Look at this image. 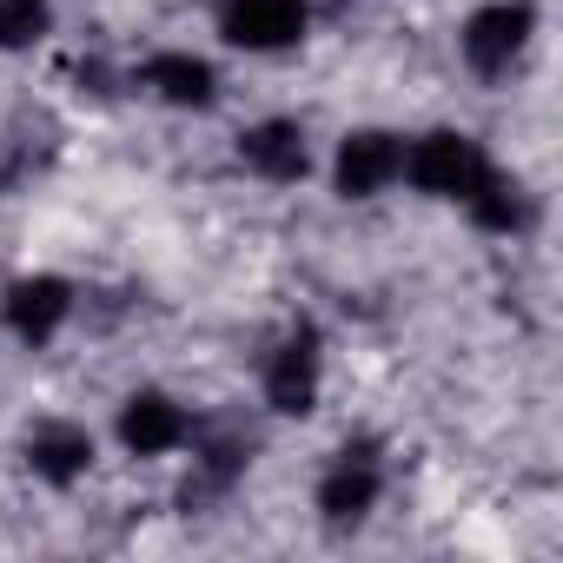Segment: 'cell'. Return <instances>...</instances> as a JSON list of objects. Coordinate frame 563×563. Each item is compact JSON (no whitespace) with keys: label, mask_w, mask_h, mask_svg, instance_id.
Here are the masks:
<instances>
[{"label":"cell","mask_w":563,"mask_h":563,"mask_svg":"<svg viewBox=\"0 0 563 563\" xmlns=\"http://www.w3.org/2000/svg\"><path fill=\"white\" fill-rule=\"evenodd\" d=\"M405 173H411V186L431 192V199H471V192L490 179V159H484L477 140H464V133H424V140L405 153Z\"/></svg>","instance_id":"cell-1"},{"label":"cell","mask_w":563,"mask_h":563,"mask_svg":"<svg viewBox=\"0 0 563 563\" xmlns=\"http://www.w3.org/2000/svg\"><path fill=\"white\" fill-rule=\"evenodd\" d=\"M219 34L232 47H252V54L292 47L306 34V0H225V8H219Z\"/></svg>","instance_id":"cell-2"},{"label":"cell","mask_w":563,"mask_h":563,"mask_svg":"<svg viewBox=\"0 0 563 563\" xmlns=\"http://www.w3.org/2000/svg\"><path fill=\"white\" fill-rule=\"evenodd\" d=\"M523 41H530V8H523V0H497V8L471 14V27H464V60H471L477 74H504V67L523 54Z\"/></svg>","instance_id":"cell-3"},{"label":"cell","mask_w":563,"mask_h":563,"mask_svg":"<svg viewBox=\"0 0 563 563\" xmlns=\"http://www.w3.org/2000/svg\"><path fill=\"white\" fill-rule=\"evenodd\" d=\"M398 173H405V146H398L391 133H352V140L339 146V192H345V199H372V192H385Z\"/></svg>","instance_id":"cell-4"},{"label":"cell","mask_w":563,"mask_h":563,"mask_svg":"<svg viewBox=\"0 0 563 563\" xmlns=\"http://www.w3.org/2000/svg\"><path fill=\"white\" fill-rule=\"evenodd\" d=\"M265 398H272V411H312V398H319V339L312 332H292L272 352Z\"/></svg>","instance_id":"cell-5"},{"label":"cell","mask_w":563,"mask_h":563,"mask_svg":"<svg viewBox=\"0 0 563 563\" xmlns=\"http://www.w3.org/2000/svg\"><path fill=\"white\" fill-rule=\"evenodd\" d=\"M120 438H126L133 457H159V451H179V444L192 438V424H186V411H179L173 398L140 391V398H126V411H120Z\"/></svg>","instance_id":"cell-6"},{"label":"cell","mask_w":563,"mask_h":563,"mask_svg":"<svg viewBox=\"0 0 563 563\" xmlns=\"http://www.w3.org/2000/svg\"><path fill=\"white\" fill-rule=\"evenodd\" d=\"M372 504H378V457H372V444H358V451L345 444L339 464H332V477L319 484V510L332 523H358Z\"/></svg>","instance_id":"cell-7"},{"label":"cell","mask_w":563,"mask_h":563,"mask_svg":"<svg viewBox=\"0 0 563 563\" xmlns=\"http://www.w3.org/2000/svg\"><path fill=\"white\" fill-rule=\"evenodd\" d=\"M67 312H74L67 278H21V286L8 292V325H14V339H27V345H47Z\"/></svg>","instance_id":"cell-8"},{"label":"cell","mask_w":563,"mask_h":563,"mask_svg":"<svg viewBox=\"0 0 563 563\" xmlns=\"http://www.w3.org/2000/svg\"><path fill=\"white\" fill-rule=\"evenodd\" d=\"M239 159L252 166V173H265V179H306V133L292 126V120H265V126H252L245 140H239Z\"/></svg>","instance_id":"cell-9"},{"label":"cell","mask_w":563,"mask_h":563,"mask_svg":"<svg viewBox=\"0 0 563 563\" xmlns=\"http://www.w3.org/2000/svg\"><path fill=\"white\" fill-rule=\"evenodd\" d=\"M27 464L47 477V484H74L87 464H93V438L80 424H41L27 438Z\"/></svg>","instance_id":"cell-10"},{"label":"cell","mask_w":563,"mask_h":563,"mask_svg":"<svg viewBox=\"0 0 563 563\" xmlns=\"http://www.w3.org/2000/svg\"><path fill=\"white\" fill-rule=\"evenodd\" d=\"M146 87L173 107H212V67L192 60V54H159L146 60Z\"/></svg>","instance_id":"cell-11"},{"label":"cell","mask_w":563,"mask_h":563,"mask_svg":"<svg viewBox=\"0 0 563 563\" xmlns=\"http://www.w3.org/2000/svg\"><path fill=\"white\" fill-rule=\"evenodd\" d=\"M471 212H477V225H490V232H510V225H523V199H517V186H504L497 173L464 199Z\"/></svg>","instance_id":"cell-12"},{"label":"cell","mask_w":563,"mask_h":563,"mask_svg":"<svg viewBox=\"0 0 563 563\" xmlns=\"http://www.w3.org/2000/svg\"><path fill=\"white\" fill-rule=\"evenodd\" d=\"M47 34V0H0V47H34Z\"/></svg>","instance_id":"cell-13"}]
</instances>
